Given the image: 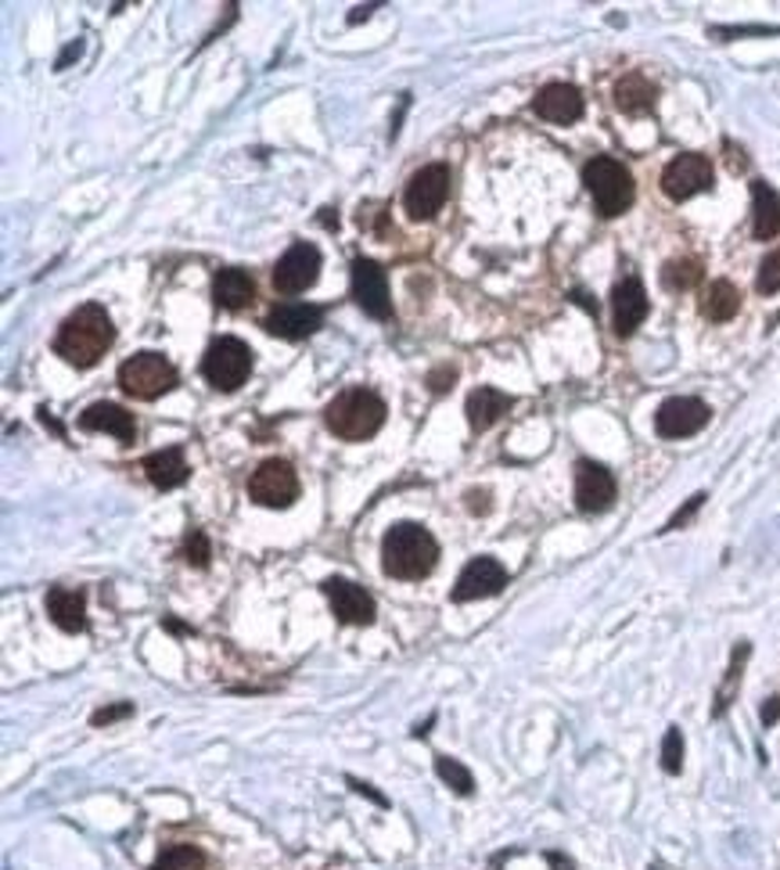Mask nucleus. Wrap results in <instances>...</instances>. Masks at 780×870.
Wrapping results in <instances>:
<instances>
[{
	"instance_id": "6e6552de",
	"label": "nucleus",
	"mask_w": 780,
	"mask_h": 870,
	"mask_svg": "<svg viewBox=\"0 0 780 870\" xmlns=\"http://www.w3.org/2000/svg\"><path fill=\"white\" fill-rule=\"evenodd\" d=\"M248 497L259 503V508H292L299 500V475L289 461L281 457H270L263 461L248 478Z\"/></svg>"
},
{
	"instance_id": "7ed1b4c3",
	"label": "nucleus",
	"mask_w": 780,
	"mask_h": 870,
	"mask_svg": "<svg viewBox=\"0 0 780 870\" xmlns=\"http://www.w3.org/2000/svg\"><path fill=\"white\" fill-rule=\"evenodd\" d=\"M324 421L328 428L338 435V439L346 443H363L378 435V428L385 425V404L382 396L371 393V388H346V393H338L335 399L328 404L324 410Z\"/></svg>"
},
{
	"instance_id": "4468645a",
	"label": "nucleus",
	"mask_w": 780,
	"mask_h": 870,
	"mask_svg": "<svg viewBox=\"0 0 780 870\" xmlns=\"http://www.w3.org/2000/svg\"><path fill=\"white\" fill-rule=\"evenodd\" d=\"M508 587V568L500 565L497 558L482 554L472 558L461 568V576L453 583V601H482V598H497V593Z\"/></svg>"
},
{
	"instance_id": "aec40b11",
	"label": "nucleus",
	"mask_w": 780,
	"mask_h": 870,
	"mask_svg": "<svg viewBox=\"0 0 780 870\" xmlns=\"http://www.w3.org/2000/svg\"><path fill=\"white\" fill-rule=\"evenodd\" d=\"M141 468H144L148 483H152L155 489H177V486L188 483V475H191V468H188V461H183L180 446H166V450L148 453L141 461Z\"/></svg>"
},
{
	"instance_id": "f8f14e48",
	"label": "nucleus",
	"mask_w": 780,
	"mask_h": 870,
	"mask_svg": "<svg viewBox=\"0 0 780 870\" xmlns=\"http://www.w3.org/2000/svg\"><path fill=\"white\" fill-rule=\"evenodd\" d=\"M708 418H713V410L698 396H673L658 407L655 432L662 439H687V435L702 432L708 425Z\"/></svg>"
},
{
	"instance_id": "412c9836",
	"label": "nucleus",
	"mask_w": 780,
	"mask_h": 870,
	"mask_svg": "<svg viewBox=\"0 0 780 870\" xmlns=\"http://www.w3.org/2000/svg\"><path fill=\"white\" fill-rule=\"evenodd\" d=\"M213 299H216L220 310H231V314L245 310V306L256 299V284H252L248 270L227 267V270L216 273V278H213Z\"/></svg>"
},
{
	"instance_id": "2eb2a0df",
	"label": "nucleus",
	"mask_w": 780,
	"mask_h": 870,
	"mask_svg": "<svg viewBox=\"0 0 780 870\" xmlns=\"http://www.w3.org/2000/svg\"><path fill=\"white\" fill-rule=\"evenodd\" d=\"M320 324H324V310L309 303H281L267 314V320H263V328H267L270 335L289 338V342L309 338Z\"/></svg>"
},
{
	"instance_id": "f257e3e1",
	"label": "nucleus",
	"mask_w": 780,
	"mask_h": 870,
	"mask_svg": "<svg viewBox=\"0 0 780 870\" xmlns=\"http://www.w3.org/2000/svg\"><path fill=\"white\" fill-rule=\"evenodd\" d=\"M116 342V328H112V317L105 314L101 303H87L79 306L73 317H65V324L54 335V353L73 363V368L87 371L105 357Z\"/></svg>"
},
{
	"instance_id": "58836bf2",
	"label": "nucleus",
	"mask_w": 780,
	"mask_h": 870,
	"mask_svg": "<svg viewBox=\"0 0 780 870\" xmlns=\"http://www.w3.org/2000/svg\"><path fill=\"white\" fill-rule=\"evenodd\" d=\"M777 719H780V698H770V702L763 705V724H766V727H773Z\"/></svg>"
},
{
	"instance_id": "72a5a7b5",
	"label": "nucleus",
	"mask_w": 780,
	"mask_h": 870,
	"mask_svg": "<svg viewBox=\"0 0 780 870\" xmlns=\"http://www.w3.org/2000/svg\"><path fill=\"white\" fill-rule=\"evenodd\" d=\"M126 716H133V702H119V705L98 708V713L90 716V724H94V727H112V724H119V719H126Z\"/></svg>"
},
{
	"instance_id": "f704fd0d",
	"label": "nucleus",
	"mask_w": 780,
	"mask_h": 870,
	"mask_svg": "<svg viewBox=\"0 0 780 870\" xmlns=\"http://www.w3.org/2000/svg\"><path fill=\"white\" fill-rule=\"evenodd\" d=\"M453 382H457V368H450V363H443V368H435L429 374V388L435 396H443L446 388H453Z\"/></svg>"
},
{
	"instance_id": "7c9ffc66",
	"label": "nucleus",
	"mask_w": 780,
	"mask_h": 870,
	"mask_svg": "<svg viewBox=\"0 0 780 870\" xmlns=\"http://www.w3.org/2000/svg\"><path fill=\"white\" fill-rule=\"evenodd\" d=\"M662 770L665 773H680L683 770V734L680 727H669L662 738Z\"/></svg>"
},
{
	"instance_id": "c85d7f7f",
	"label": "nucleus",
	"mask_w": 780,
	"mask_h": 870,
	"mask_svg": "<svg viewBox=\"0 0 780 870\" xmlns=\"http://www.w3.org/2000/svg\"><path fill=\"white\" fill-rule=\"evenodd\" d=\"M702 281V263L698 259H669L662 267V284L669 292H691Z\"/></svg>"
},
{
	"instance_id": "2f4dec72",
	"label": "nucleus",
	"mask_w": 780,
	"mask_h": 870,
	"mask_svg": "<svg viewBox=\"0 0 780 870\" xmlns=\"http://www.w3.org/2000/svg\"><path fill=\"white\" fill-rule=\"evenodd\" d=\"M180 554H183L188 565L205 568V565H209V558H213V547H209V540H205L202 529H191L188 536H183V551Z\"/></svg>"
},
{
	"instance_id": "4c0bfd02",
	"label": "nucleus",
	"mask_w": 780,
	"mask_h": 870,
	"mask_svg": "<svg viewBox=\"0 0 780 870\" xmlns=\"http://www.w3.org/2000/svg\"><path fill=\"white\" fill-rule=\"evenodd\" d=\"M349 788H353V792H357V795H367V798H371V803H374V806H388V798H385V795H378L371 784H363V781H357V777H349Z\"/></svg>"
},
{
	"instance_id": "1a4fd4ad",
	"label": "nucleus",
	"mask_w": 780,
	"mask_h": 870,
	"mask_svg": "<svg viewBox=\"0 0 780 870\" xmlns=\"http://www.w3.org/2000/svg\"><path fill=\"white\" fill-rule=\"evenodd\" d=\"M353 299L374 320L393 317V299H388V273L374 259H353Z\"/></svg>"
},
{
	"instance_id": "423d86ee",
	"label": "nucleus",
	"mask_w": 780,
	"mask_h": 870,
	"mask_svg": "<svg viewBox=\"0 0 780 870\" xmlns=\"http://www.w3.org/2000/svg\"><path fill=\"white\" fill-rule=\"evenodd\" d=\"M202 374H205V382L213 388H220V393H234V388L245 385L252 374V349L234 335L216 338L202 357Z\"/></svg>"
},
{
	"instance_id": "9b49d317",
	"label": "nucleus",
	"mask_w": 780,
	"mask_h": 870,
	"mask_svg": "<svg viewBox=\"0 0 780 870\" xmlns=\"http://www.w3.org/2000/svg\"><path fill=\"white\" fill-rule=\"evenodd\" d=\"M320 278V252L309 242H295L273 267V289L281 295H299L314 289Z\"/></svg>"
},
{
	"instance_id": "473e14b6",
	"label": "nucleus",
	"mask_w": 780,
	"mask_h": 870,
	"mask_svg": "<svg viewBox=\"0 0 780 870\" xmlns=\"http://www.w3.org/2000/svg\"><path fill=\"white\" fill-rule=\"evenodd\" d=\"M755 289L763 295H777L780 292V248L770 252L763 263H759V278H755Z\"/></svg>"
},
{
	"instance_id": "a878e982",
	"label": "nucleus",
	"mask_w": 780,
	"mask_h": 870,
	"mask_svg": "<svg viewBox=\"0 0 780 870\" xmlns=\"http://www.w3.org/2000/svg\"><path fill=\"white\" fill-rule=\"evenodd\" d=\"M741 310V292L733 289L730 281H713L705 289L702 295V314L708 320H716V324H727V320H733Z\"/></svg>"
},
{
	"instance_id": "f03ea898",
	"label": "nucleus",
	"mask_w": 780,
	"mask_h": 870,
	"mask_svg": "<svg viewBox=\"0 0 780 870\" xmlns=\"http://www.w3.org/2000/svg\"><path fill=\"white\" fill-rule=\"evenodd\" d=\"M439 561V543L435 536L418 522H399L385 533L382 540V568L385 576L414 583L424 579Z\"/></svg>"
},
{
	"instance_id": "dca6fc26",
	"label": "nucleus",
	"mask_w": 780,
	"mask_h": 870,
	"mask_svg": "<svg viewBox=\"0 0 780 870\" xmlns=\"http://www.w3.org/2000/svg\"><path fill=\"white\" fill-rule=\"evenodd\" d=\"M615 503V478L598 461H579L576 464V508L587 514L608 511Z\"/></svg>"
},
{
	"instance_id": "f3484780",
	"label": "nucleus",
	"mask_w": 780,
	"mask_h": 870,
	"mask_svg": "<svg viewBox=\"0 0 780 870\" xmlns=\"http://www.w3.org/2000/svg\"><path fill=\"white\" fill-rule=\"evenodd\" d=\"M648 317V292L644 284L637 278H623L612 289V324H615V335L626 338L634 335V331L644 324Z\"/></svg>"
},
{
	"instance_id": "cd10ccee",
	"label": "nucleus",
	"mask_w": 780,
	"mask_h": 870,
	"mask_svg": "<svg viewBox=\"0 0 780 870\" xmlns=\"http://www.w3.org/2000/svg\"><path fill=\"white\" fill-rule=\"evenodd\" d=\"M148 870H205V853L194 845H166Z\"/></svg>"
},
{
	"instance_id": "37998d69",
	"label": "nucleus",
	"mask_w": 780,
	"mask_h": 870,
	"mask_svg": "<svg viewBox=\"0 0 780 870\" xmlns=\"http://www.w3.org/2000/svg\"><path fill=\"white\" fill-rule=\"evenodd\" d=\"M166 629H169V634H191V629H188V626H180L177 619H166Z\"/></svg>"
},
{
	"instance_id": "79ce46f5",
	"label": "nucleus",
	"mask_w": 780,
	"mask_h": 870,
	"mask_svg": "<svg viewBox=\"0 0 780 870\" xmlns=\"http://www.w3.org/2000/svg\"><path fill=\"white\" fill-rule=\"evenodd\" d=\"M73 59H79V40H76V43H73V48H68V51L62 54V59H59V68H65V65H68V62H73Z\"/></svg>"
},
{
	"instance_id": "ea45409f",
	"label": "nucleus",
	"mask_w": 780,
	"mask_h": 870,
	"mask_svg": "<svg viewBox=\"0 0 780 870\" xmlns=\"http://www.w3.org/2000/svg\"><path fill=\"white\" fill-rule=\"evenodd\" d=\"M547 863L554 870H576V863H572L568 856H561V853H547Z\"/></svg>"
},
{
	"instance_id": "e433bc0d",
	"label": "nucleus",
	"mask_w": 780,
	"mask_h": 870,
	"mask_svg": "<svg viewBox=\"0 0 780 870\" xmlns=\"http://www.w3.org/2000/svg\"><path fill=\"white\" fill-rule=\"evenodd\" d=\"M493 508L489 503V489H468V511L472 514H486Z\"/></svg>"
},
{
	"instance_id": "c9c22d12",
	"label": "nucleus",
	"mask_w": 780,
	"mask_h": 870,
	"mask_svg": "<svg viewBox=\"0 0 780 870\" xmlns=\"http://www.w3.org/2000/svg\"><path fill=\"white\" fill-rule=\"evenodd\" d=\"M702 503H705V494H694L691 500H687V503H683V508H680V511H676V514H673V519H669V522H665V529H680V525H683V522H691V519H694V511H698V508H702Z\"/></svg>"
},
{
	"instance_id": "0eeeda50",
	"label": "nucleus",
	"mask_w": 780,
	"mask_h": 870,
	"mask_svg": "<svg viewBox=\"0 0 780 870\" xmlns=\"http://www.w3.org/2000/svg\"><path fill=\"white\" fill-rule=\"evenodd\" d=\"M446 199H450V166L432 163V166H421L418 174L410 177V184L404 191V209L410 220H432L446 205Z\"/></svg>"
},
{
	"instance_id": "c756f323",
	"label": "nucleus",
	"mask_w": 780,
	"mask_h": 870,
	"mask_svg": "<svg viewBox=\"0 0 780 870\" xmlns=\"http://www.w3.org/2000/svg\"><path fill=\"white\" fill-rule=\"evenodd\" d=\"M435 773H439L443 784H450L457 795H472L475 792V777L464 763L450 759V755H435Z\"/></svg>"
},
{
	"instance_id": "4be33fe9",
	"label": "nucleus",
	"mask_w": 780,
	"mask_h": 870,
	"mask_svg": "<svg viewBox=\"0 0 780 870\" xmlns=\"http://www.w3.org/2000/svg\"><path fill=\"white\" fill-rule=\"evenodd\" d=\"M48 615L65 634H84L87 629V598L79 590L51 587L48 590Z\"/></svg>"
},
{
	"instance_id": "20e7f679",
	"label": "nucleus",
	"mask_w": 780,
	"mask_h": 870,
	"mask_svg": "<svg viewBox=\"0 0 780 870\" xmlns=\"http://www.w3.org/2000/svg\"><path fill=\"white\" fill-rule=\"evenodd\" d=\"M583 184H587L590 199L604 220L623 216L629 205H634V177H629V169L612 155L590 158V163L583 166Z\"/></svg>"
},
{
	"instance_id": "bb28decb",
	"label": "nucleus",
	"mask_w": 780,
	"mask_h": 870,
	"mask_svg": "<svg viewBox=\"0 0 780 870\" xmlns=\"http://www.w3.org/2000/svg\"><path fill=\"white\" fill-rule=\"evenodd\" d=\"M749 655H752V648L741 644L733 648V658H730V669H727V680H723V687L716 691V705H713V716H723L730 708V702H733V694H738V683H741V669H744V662H749Z\"/></svg>"
},
{
	"instance_id": "9d476101",
	"label": "nucleus",
	"mask_w": 780,
	"mask_h": 870,
	"mask_svg": "<svg viewBox=\"0 0 780 870\" xmlns=\"http://www.w3.org/2000/svg\"><path fill=\"white\" fill-rule=\"evenodd\" d=\"M708 188H713V163L698 152L676 155L673 163L662 169V191L669 194L673 202H687Z\"/></svg>"
},
{
	"instance_id": "5701e85b",
	"label": "nucleus",
	"mask_w": 780,
	"mask_h": 870,
	"mask_svg": "<svg viewBox=\"0 0 780 870\" xmlns=\"http://www.w3.org/2000/svg\"><path fill=\"white\" fill-rule=\"evenodd\" d=\"M511 407H514V399L508 393H500V388H475L464 404V414H468L472 432H486V428L497 425Z\"/></svg>"
},
{
	"instance_id": "a211bd4d",
	"label": "nucleus",
	"mask_w": 780,
	"mask_h": 870,
	"mask_svg": "<svg viewBox=\"0 0 780 870\" xmlns=\"http://www.w3.org/2000/svg\"><path fill=\"white\" fill-rule=\"evenodd\" d=\"M533 112L547 123H576L583 116V94L572 84H547L533 98Z\"/></svg>"
},
{
	"instance_id": "6ab92c4d",
	"label": "nucleus",
	"mask_w": 780,
	"mask_h": 870,
	"mask_svg": "<svg viewBox=\"0 0 780 870\" xmlns=\"http://www.w3.org/2000/svg\"><path fill=\"white\" fill-rule=\"evenodd\" d=\"M79 428L116 435L119 443L137 439V421H133L130 410L119 407V404H90L84 414H79Z\"/></svg>"
},
{
	"instance_id": "ddd939ff",
	"label": "nucleus",
	"mask_w": 780,
	"mask_h": 870,
	"mask_svg": "<svg viewBox=\"0 0 780 870\" xmlns=\"http://www.w3.org/2000/svg\"><path fill=\"white\" fill-rule=\"evenodd\" d=\"M320 590H324V598L331 604V612L338 615V623L346 626H371L374 623V598L367 593L363 587H357L353 579H342V576H331L320 583Z\"/></svg>"
},
{
	"instance_id": "393cba45",
	"label": "nucleus",
	"mask_w": 780,
	"mask_h": 870,
	"mask_svg": "<svg viewBox=\"0 0 780 870\" xmlns=\"http://www.w3.org/2000/svg\"><path fill=\"white\" fill-rule=\"evenodd\" d=\"M655 98H658V87L651 84L644 73H629L615 84V105L618 112H626V116H644V112L655 108Z\"/></svg>"
},
{
	"instance_id": "39448f33",
	"label": "nucleus",
	"mask_w": 780,
	"mask_h": 870,
	"mask_svg": "<svg viewBox=\"0 0 780 870\" xmlns=\"http://www.w3.org/2000/svg\"><path fill=\"white\" fill-rule=\"evenodd\" d=\"M177 385V368L158 353H133L130 360L119 363V388L133 399H152L166 396Z\"/></svg>"
},
{
	"instance_id": "a19ab883",
	"label": "nucleus",
	"mask_w": 780,
	"mask_h": 870,
	"mask_svg": "<svg viewBox=\"0 0 780 870\" xmlns=\"http://www.w3.org/2000/svg\"><path fill=\"white\" fill-rule=\"evenodd\" d=\"M374 8H378V4H363V8H353V15H349V22H353V26H357V22H360V18H367V15H371V11H374Z\"/></svg>"
},
{
	"instance_id": "b1692460",
	"label": "nucleus",
	"mask_w": 780,
	"mask_h": 870,
	"mask_svg": "<svg viewBox=\"0 0 780 870\" xmlns=\"http://www.w3.org/2000/svg\"><path fill=\"white\" fill-rule=\"evenodd\" d=\"M780 231V199L766 180H752V234L770 242Z\"/></svg>"
}]
</instances>
